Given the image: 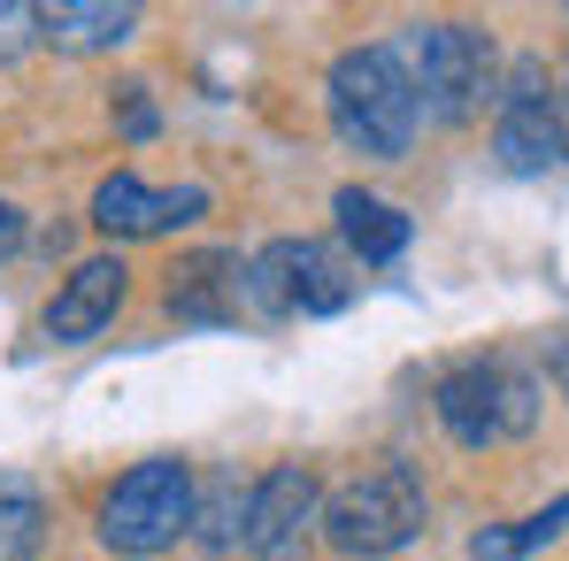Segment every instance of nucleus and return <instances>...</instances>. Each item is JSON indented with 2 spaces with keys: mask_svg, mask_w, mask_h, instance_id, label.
<instances>
[{
  "mask_svg": "<svg viewBox=\"0 0 569 561\" xmlns=\"http://www.w3.org/2000/svg\"><path fill=\"white\" fill-rule=\"evenodd\" d=\"M123 254H86L70 278L54 284V300H47V339L54 347H86L100 323L123 308Z\"/></svg>",
  "mask_w": 569,
  "mask_h": 561,
  "instance_id": "10",
  "label": "nucleus"
},
{
  "mask_svg": "<svg viewBox=\"0 0 569 561\" xmlns=\"http://www.w3.org/2000/svg\"><path fill=\"white\" fill-rule=\"evenodd\" d=\"M247 515H254V484L239 469H216L200 484V508H192V539L208 554H239L247 547Z\"/></svg>",
  "mask_w": 569,
  "mask_h": 561,
  "instance_id": "14",
  "label": "nucleus"
},
{
  "mask_svg": "<svg viewBox=\"0 0 569 561\" xmlns=\"http://www.w3.org/2000/svg\"><path fill=\"white\" fill-rule=\"evenodd\" d=\"M16 247H23V208H16V200L0 192V262H8Z\"/></svg>",
  "mask_w": 569,
  "mask_h": 561,
  "instance_id": "18",
  "label": "nucleus"
},
{
  "mask_svg": "<svg viewBox=\"0 0 569 561\" xmlns=\"http://www.w3.org/2000/svg\"><path fill=\"white\" fill-rule=\"evenodd\" d=\"M192 216H208V192L200 186H139L131 170H116L108 186L93 192V223L108 231V239H154V231H178V223H192Z\"/></svg>",
  "mask_w": 569,
  "mask_h": 561,
  "instance_id": "9",
  "label": "nucleus"
},
{
  "mask_svg": "<svg viewBox=\"0 0 569 561\" xmlns=\"http://www.w3.org/2000/svg\"><path fill=\"white\" fill-rule=\"evenodd\" d=\"M47 547V508L23 484H0V561H31Z\"/></svg>",
  "mask_w": 569,
  "mask_h": 561,
  "instance_id": "15",
  "label": "nucleus"
},
{
  "mask_svg": "<svg viewBox=\"0 0 569 561\" xmlns=\"http://www.w3.org/2000/svg\"><path fill=\"white\" fill-rule=\"evenodd\" d=\"M123 139H154V100H147V86H123Z\"/></svg>",
  "mask_w": 569,
  "mask_h": 561,
  "instance_id": "17",
  "label": "nucleus"
},
{
  "mask_svg": "<svg viewBox=\"0 0 569 561\" xmlns=\"http://www.w3.org/2000/svg\"><path fill=\"white\" fill-rule=\"evenodd\" d=\"M192 508H200L192 462H178V454L131 462L108 484V500H100V547L123 561H154L178 539H192Z\"/></svg>",
  "mask_w": 569,
  "mask_h": 561,
  "instance_id": "3",
  "label": "nucleus"
},
{
  "mask_svg": "<svg viewBox=\"0 0 569 561\" xmlns=\"http://www.w3.org/2000/svg\"><path fill=\"white\" fill-rule=\"evenodd\" d=\"M170 315L178 323H239L247 315V262L239 254H192V262H178Z\"/></svg>",
  "mask_w": 569,
  "mask_h": 561,
  "instance_id": "11",
  "label": "nucleus"
},
{
  "mask_svg": "<svg viewBox=\"0 0 569 561\" xmlns=\"http://www.w3.org/2000/svg\"><path fill=\"white\" fill-rule=\"evenodd\" d=\"M131 31H139V8H123V0H54V8H39V39L62 47V54H108Z\"/></svg>",
  "mask_w": 569,
  "mask_h": 561,
  "instance_id": "12",
  "label": "nucleus"
},
{
  "mask_svg": "<svg viewBox=\"0 0 569 561\" xmlns=\"http://www.w3.org/2000/svg\"><path fill=\"white\" fill-rule=\"evenodd\" d=\"M323 531V484L308 462H278L254 477V515H247V554L254 561H292Z\"/></svg>",
  "mask_w": 569,
  "mask_h": 561,
  "instance_id": "8",
  "label": "nucleus"
},
{
  "mask_svg": "<svg viewBox=\"0 0 569 561\" xmlns=\"http://www.w3.org/2000/svg\"><path fill=\"white\" fill-rule=\"evenodd\" d=\"M31 39H39V8H23V0H0V62H16Z\"/></svg>",
  "mask_w": 569,
  "mask_h": 561,
  "instance_id": "16",
  "label": "nucleus"
},
{
  "mask_svg": "<svg viewBox=\"0 0 569 561\" xmlns=\"http://www.w3.org/2000/svg\"><path fill=\"white\" fill-rule=\"evenodd\" d=\"M323 93H331V131L370 162H400L423 131V100H416L392 47H347L331 62Z\"/></svg>",
  "mask_w": 569,
  "mask_h": 561,
  "instance_id": "1",
  "label": "nucleus"
},
{
  "mask_svg": "<svg viewBox=\"0 0 569 561\" xmlns=\"http://www.w3.org/2000/svg\"><path fill=\"white\" fill-rule=\"evenodd\" d=\"M562 139L569 131L555 116V93H547V62L539 54L508 62L500 100H492V154H500V170L508 178H539V170L562 162Z\"/></svg>",
  "mask_w": 569,
  "mask_h": 561,
  "instance_id": "7",
  "label": "nucleus"
},
{
  "mask_svg": "<svg viewBox=\"0 0 569 561\" xmlns=\"http://www.w3.org/2000/svg\"><path fill=\"white\" fill-rule=\"evenodd\" d=\"M331 216H339V239H347L362 262H400V247H408V216H400L392 200H378V192H362V186H339Z\"/></svg>",
  "mask_w": 569,
  "mask_h": 561,
  "instance_id": "13",
  "label": "nucleus"
},
{
  "mask_svg": "<svg viewBox=\"0 0 569 561\" xmlns=\"http://www.w3.org/2000/svg\"><path fill=\"white\" fill-rule=\"evenodd\" d=\"M431 523V500H423V477L408 462H385L370 477H347L339 492H323V547L339 561H385L400 547H416Z\"/></svg>",
  "mask_w": 569,
  "mask_h": 561,
  "instance_id": "2",
  "label": "nucleus"
},
{
  "mask_svg": "<svg viewBox=\"0 0 569 561\" xmlns=\"http://www.w3.org/2000/svg\"><path fill=\"white\" fill-rule=\"evenodd\" d=\"M547 354H555V370H562V392H569V339H547Z\"/></svg>",
  "mask_w": 569,
  "mask_h": 561,
  "instance_id": "19",
  "label": "nucleus"
},
{
  "mask_svg": "<svg viewBox=\"0 0 569 561\" xmlns=\"http://www.w3.org/2000/svg\"><path fill=\"white\" fill-rule=\"evenodd\" d=\"M539 377L516 370V362H462V370L439 377V423L455 447H500V439H523L539 423Z\"/></svg>",
  "mask_w": 569,
  "mask_h": 561,
  "instance_id": "5",
  "label": "nucleus"
},
{
  "mask_svg": "<svg viewBox=\"0 0 569 561\" xmlns=\"http://www.w3.org/2000/svg\"><path fill=\"white\" fill-rule=\"evenodd\" d=\"M408 86L423 100L431 123H470L477 100L492 93V39L477 23H455V16H423L392 39Z\"/></svg>",
  "mask_w": 569,
  "mask_h": 561,
  "instance_id": "4",
  "label": "nucleus"
},
{
  "mask_svg": "<svg viewBox=\"0 0 569 561\" xmlns=\"http://www.w3.org/2000/svg\"><path fill=\"white\" fill-rule=\"evenodd\" d=\"M355 300V270L323 239H270L247 254V315H339Z\"/></svg>",
  "mask_w": 569,
  "mask_h": 561,
  "instance_id": "6",
  "label": "nucleus"
}]
</instances>
